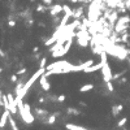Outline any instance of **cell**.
I'll return each mask as SVG.
<instances>
[{"instance_id": "cell-19", "label": "cell", "mask_w": 130, "mask_h": 130, "mask_svg": "<svg viewBox=\"0 0 130 130\" xmlns=\"http://www.w3.org/2000/svg\"><path fill=\"white\" fill-rule=\"evenodd\" d=\"M25 73H27V69H26V68H22V69H20V70H18L16 74H17V76H24Z\"/></svg>"}, {"instance_id": "cell-17", "label": "cell", "mask_w": 130, "mask_h": 130, "mask_svg": "<svg viewBox=\"0 0 130 130\" xmlns=\"http://www.w3.org/2000/svg\"><path fill=\"white\" fill-rule=\"evenodd\" d=\"M125 74V70H122V72H118V73H116V74H113V81H116V80H118L120 77H122Z\"/></svg>"}, {"instance_id": "cell-27", "label": "cell", "mask_w": 130, "mask_h": 130, "mask_svg": "<svg viewBox=\"0 0 130 130\" xmlns=\"http://www.w3.org/2000/svg\"><path fill=\"white\" fill-rule=\"evenodd\" d=\"M129 65H130V60H129Z\"/></svg>"}, {"instance_id": "cell-7", "label": "cell", "mask_w": 130, "mask_h": 130, "mask_svg": "<svg viewBox=\"0 0 130 130\" xmlns=\"http://www.w3.org/2000/svg\"><path fill=\"white\" fill-rule=\"evenodd\" d=\"M122 109H124V105H122V104L113 105V107H112V116H113V117H117Z\"/></svg>"}, {"instance_id": "cell-18", "label": "cell", "mask_w": 130, "mask_h": 130, "mask_svg": "<svg viewBox=\"0 0 130 130\" xmlns=\"http://www.w3.org/2000/svg\"><path fill=\"white\" fill-rule=\"evenodd\" d=\"M105 83H107V89L109 90V92H113V91H114V87H113L112 81H111V82H105Z\"/></svg>"}, {"instance_id": "cell-14", "label": "cell", "mask_w": 130, "mask_h": 130, "mask_svg": "<svg viewBox=\"0 0 130 130\" xmlns=\"http://www.w3.org/2000/svg\"><path fill=\"white\" fill-rule=\"evenodd\" d=\"M46 64H47V57L43 56L39 60V68H46Z\"/></svg>"}, {"instance_id": "cell-2", "label": "cell", "mask_w": 130, "mask_h": 130, "mask_svg": "<svg viewBox=\"0 0 130 130\" xmlns=\"http://www.w3.org/2000/svg\"><path fill=\"white\" fill-rule=\"evenodd\" d=\"M66 66H73V64L66 61V60H59V61H55L52 64L47 65V66H46V72L51 70V69H55V68H66Z\"/></svg>"}, {"instance_id": "cell-12", "label": "cell", "mask_w": 130, "mask_h": 130, "mask_svg": "<svg viewBox=\"0 0 130 130\" xmlns=\"http://www.w3.org/2000/svg\"><path fill=\"white\" fill-rule=\"evenodd\" d=\"M34 112H35V114H39V116H48V112L46 109H40V108H34Z\"/></svg>"}, {"instance_id": "cell-15", "label": "cell", "mask_w": 130, "mask_h": 130, "mask_svg": "<svg viewBox=\"0 0 130 130\" xmlns=\"http://www.w3.org/2000/svg\"><path fill=\"white\" fill-rule=\"evenodd\" d=\"M126 122H128V117H122V118L117 122V126H118V128H122Z\"/></svg>"}, {"instance_id": "cell-20", "label": "cell", "mask_w": 130, "mask_h": 130, "mask_svg": "<svg viewBox=\"0 0 130 130\" xmlns=\"http://www.w3.org/2000/svg\"><path fill=\"white\" fill-rule=\"evenodd\" d=\"M57 101H60V103H64V101H65V95H64V94L59 95V96H57Z\"/></svg>"}, {"instance_id": "cell-6", "label": "cell", "mask_w": 130, "mask_h": 130, "mask_svg": "<svg viewBox=\"0 0 130 130\" xmlns=\"http://www.w3.org/2000/svg\"><path fill=\"white\" fill-rule=\"evenodd\" d=\"M12 112L9 109H5V112H4L1 114V120H0V128H1V130L7 126V122L9 121V114H11Z\"/></svg>"}, {"instance_id": "cell-16", "label": "cell", "mask_w": 130, "mask_h": 130, "mask_svg": "<svg viewBox=\"0 0 130 130\" xmlns=\"http://www.w3.org/2000/svg\"><path fill=\"white\" fill-rule=\"evenodd\" d=\"M68 113H73V114H81V111H80V109H76V108H68Z\"/></svg>"}, {"instance_id": "cell-13", "label": "cell", "mask_w": 130, "mask_h": 130, "mask_svg": "<svg viewBox=\"0 0 130 130\" xmlns=\"http://www.w3.org/2000/svg\"><path fill=\"white\" fill-rule=\"evenodd\" d=\"M35 11L38 12V13H44L46 11H47V8H46V5H44V4H40V5H36Z\"/></svg>"}, {"instance_id": "cell-22", "label": "cell", "mask_w": 130, "mask_h": 130, "mask_svg": "<svg viewBox=\"0 0 130 130\" xmlns=\"http://www.w3.org/2000/svg\"><path fill=\"white\" fill-rule=\"evenodd\" d=\"M17 81H18L17 74H12V76H11V82H13V83H15V82H17Z\"/></svg>"}, {"instance_id": "cell-23", "label": "cell", "mask_w": 130, "mask_h": 130, "mask_svg": "<svg viewBox=\"0 0 130 130\" xmlns=\"http://www.w3.org/2000/svg\"><path fill=\"white\" fill-rule=\"evenodd\" d=\"M8 25H9V27H15L16 26V21L15 20H9L8 21Z\"/></svg>"}, {"instance_id": "cell-8", "label": "cell", "mask_w": 130, "mask_h": 130, "mask_svg": "<svg viewBox=\"0 0 130 130\" xmlns=\"http://www.w3.org/2000/svg\"><path fill=\"white\" fill-rule=\"evenodd\" d=\"M65 128H66L68 130H89L83 126H80V125H74V124H66L65 125Z\"/></svg>"}, {"instance_id": "cell-21", "label": "cell", "mask_w": 130, "mask_h": 130, "mask_svg": "<svg viewBox=\"0 0 130 130\" xmlns=\"http://www.w3.org/2000/svg\"><path fill=\"white\" fill-rule=\"evenodd\" d=\"M42 1H43V4H44V5H47V7L52 5V0H42Z\"/></svg>"}, {"instance_id": "cell-9", "label": "cell", "mask_w": 130, "mask_h": 130, "mask_svg": "<svg viewBox=\"0 0 130 130\" xmlns=\"http://www.w3.org/2000/svg\"><path fill=\"white\" fill-rule=\"evenodd\" d=\"M94 89V85L92 83H85L83 86L80 87V92H87V91H91Z\"/></svg>"}, {"instance_id": "cell-3", "label": "cell", "mask_w": 130, "mask_h": 130, "mask_svg": "<svg viewBox=\"0 0 130 130\" xmlns=\"http://www.w3.org/2000/svg\"><path fill=\"white\" fill-rule=\"evenodd\" d=\"M39 83H40V87H42V90H43V91L48 92L51 90V85H49V82H48V77L46 76V74H42V76H40Z\"/></svg>"}, {"instance_id": "cell-4", "label": "cell", "mask_w": 130, "mask_h": 130, "mask_svg": "<svg viewBox=\"0 0 130 130\" xmlns=\"http://www.w3.org/2000/svg\"><path fill=\"white\" fill-rule=\"evenodd\" d=\"M64 12V8L63 5H60V4H52V5L49 7V15L51 16H57L60 15V13H63Z\"/></svg>"}, {"instance_id": "cell-1", "label": "cell", "mask_w": 130, "mask_h": 130, "mask_svg": "<svg viewBox=\"0 0 130 130\" xmlns=\"http://www.w3.org/2000/svg\"><path fill=\"white\" fill-rule=\"evenodd\" d=\"M100 72H101V76H103L104 82H111V81H113L112 69H111V66H109L108 63H104V64H103V68H101Z\"/></svg>"}, {"instance_id": "cell-24", "label": "cell", "mask_w": 130, "mask_h": 130, "mask_svg": "<svg viewBox=\"0 0 130 130\" xmlns=\"http://www.w3.org/2000/svg\"><path fill=\"white\" fill-rule=\"evenodd\" d=\"M38 51H39V47H38V46L32 48V52H34V53H38Z\"/></svg>"}, {"instance_id": "cell-10", "label": "cell", "mask_w": 130, "mask_h": 130, "mask_svg": "<svg viewBox=\"0 0 130 130\" xmlns=\"http://www.w3.org/2000/svg\"><path fill=\"white\" fill-rule=\"evenodd\" d=\"M9 125H11V129L12 130H18V126H17V124H16V121H15V118L12 117V113L9 114Z\"/></svg>"}, {"instance_id": "cell-11", "label": "cell", "mask_w": 130, "mask_h": 130, "mask_svg": "<svg viewBox=\"0 0 130 130\" xmlns=\"http://www.w3.org/2000/svg\"><path fill=\"white\" fill-rule=\"evenodd\" d=\"M57 113H53V114H49L48 116V120H47V124L48 125H53L55 124V121H56V117H57Z\"/></svg>"}, {"instance_id": "cell-5", "label": "cell", "mask_w": 130, "mask_h": 130, "mask_svg": "<svg viewBox=\"0 0 130 130\" xmlns=\"http://www.w3.org/2000/svg\"><path fill=\"white\" fill-rule=\"evenodd\" d=\"M103 64L104 63H98V64H94V65H91V66H89L87 69H85L83 70V73H86V74H89V73H94V72H98V70H101V68H103Z\"/></svg>"}, {"instance_id": "cell-25", "label": "cell", "mask_w": 130, "mask_h": 130, "mask_svg": "<svg viewBox=\"0 0 130 130\" xmlns=\"http://www.w3.org/2000/svg\"><path fill=\"white\" fill-rule=\"evenodd\" d=\"M78 104H80L81 107H86V105H87V104L85 103V101H80V103H78Z\"/></svg>"}, {"instance_id": "cell-26", "label": "cell", "mask_w": 130, "mask_h": 130, "mask_svg": "<svg viewBox=\"0 0 130 130\" xmlns=\"http://www.w3.org/2000/svg\"><path fill=\"white\" fill-rule=\"evenodd\" d=\"M30 1H31V3H34V1H36V0H30Z\"/></svg>"}]
</instances>
